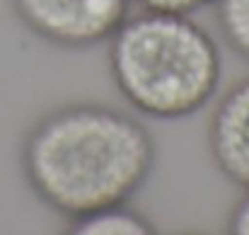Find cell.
I'll list each match as a JSON object with an SVG mask.
<instances>
[{
	"mask_svg": "<svg viewBox=\"0 0 249 235\" xmlns=\"http://www.w3.org/2000/svg\"><path fill=\"white\" fill-rule=\"evenodd\" d=\"M68 233L75 235H148L155 233V226L138 209L126 204H114L85 214L80 218L68 221Z\"/></svg>",
	"mask_w": 249,
	"mask_h": 235,
	"instance_id": "cell-5",
	"label": "cell"
},
{
	"mask_svg": "<svg viewBox=\"0 0 249 235\" xmlns=\"http://www.w3.org/2000/svg\"><path fill=\"white\" fill-rule=\"evenodd\" d=\"M208 151L228 182L249 189V76L218 99L208 121Z\"/></svg>",
	"mask_w": 249,
	"mask_h": 235,
	"instance_id": "cell-4",
	"label": "cell"
},
{
	"mask_svg": "<svg viewBox=\"0 0 249 235\" xmlns=\"http://www.w3.org/2000/svg\"><path fill=\"white\" fill-rule=\"evenodd\" d=\"M19 162L36 199L73 221L131 201L155 167V138L128 112L73 102L34 121Z\"/></svg>",
	"mask_w": 249,
	"mask_h": 235,
	"instance_id": "cell-1",
	"label": "cell"
},
{
	"mask_svg": "<svg viewBox=\"0 0 249 235\" xmlns=\"http://www.w3.org/2000/svg\"><path fill=\"white\" fill-rule=\"evenodd\" d=\"M136 5H141L143 10H153V12H174V15H194L208 5H213L215 0H131Z\"/></svg>",
	"mask_w": 249,
	"mask_h": 235,
	"instance_id": "cell-7",
	"label": "cell"
},
{
	"mask_svg": "<svg viewBox=\"0 0 249 235\" xmlns=\"http://www.w3.org/2000/svg\"><path fill=\"white\" fill-rule=\"evenodd\" d=\"M213 5L225 44L249 61V0H215Z\"/></svg>",
	"mask_w": 249,
	"mask_h": 235,
	"instance_id": "cell-6",
	"label": "cell"
},
{
	"mask_svg": "<svg viewBox=\"0 0 249 235\" xmlns=\"http://www.w3.org/2000/svg\"><path fill=\"white\" fill-rule=\"evenodd\" d=\"M228 231L237 235H249V189H245V196L232 209L230 221H228Z\"/></svg>",
	"mask_w": 249,
	"mask_h": 235,
	"instance_id": "cell-8",
	"label": "cell"
},
{
	"mask_svg": "<svg viewBox=\"0 0 249 235\" xmlns=\"http://www.w3.org/2000/svg\"><path fill=\"white\" fill-rule=\"evenodd\" d=\"M19 22L58 49L85 51L111 39L131 0H12Z\"/></svg>",
	"mask_w": 249,
	"mask_h": 235,
	"instance_id": "cell-3",
	"label": "cell"
},
{
	"mask_svg": "<svg viewBox=\"0 0 249 235\" xmlns=\"http://www.w3.org/2000/svg\"><path fill=\"white\" fill-rule=\"evenodd\" d=\"M109 73L136 112L174 121L201 112L215 97L223 56L213 34L191 15L143 10L111 34Z\"/></svg>",
	"mask_w": 249,
	"mask_h": 235,
	"instance_id": "cell-2",
	"label": "cell"
}]
</instances>
